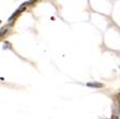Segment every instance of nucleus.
<instances>
[{"label": "nucleus", "instance_id": "obj_1", "mask_svg": "<svg viewBox=\"0 0 120 119\" xmlns=\"http://www.w3.org/2000/svg\"><path fill=\"white\" fill-rule=\"evenodd\" d=\"M87 86L90 87V88H98V89H100V88H103L104 85L102 83H98V82H93V83H87Z\"/></svg>", "mask_w": 120, "mask_h": 119}, {"label": "nucleus", "instance_id": "obj_2", "mask_svg": "<svg viewBox=\"0 0 120 119\" xmlns=\"http://www.w3.org/2000/svg\"><path fill=\"white\" fill-rule=\"evenodd\" d=\"M19 13H20V11H19V10H17V11H16V12H15V13H14V14H13V15H11V17L9 18V23L13 22V19H14V18L16 17L17 15H19Z\"/></svg>", "mask_w": 120, "mask_h": 119}, {"label": "nucleus", "instance_id": "obj_3", "mask_svg": "<svg viewBox=\"0 0 120 119\" xmlns=\"http://www.w3.org/2000/svg\"><path fill=\"white\" fill-rule=\"evenodd\" d=\"M11 50L12 48V46H11V43L10 42H8V41H5L4 42V44H3V50Z\"/></svg>", "mask_w": 120, "mask_h": 119}, {"label": "nucleus", "instance_id": "obj_4", "mask_svg": "<svg viewBox=\"0 0 120 119\" xmlns=\"http://www.w3.org/2000/svg\"><path fill=\"white\" fill-rule=\"evenodd\" d=\"M7 30H8V29H7L5 27H4V28H2V30L0 31V39H1V38H2L3 35H5V32H7Z\"/></svg>", "mask_w": 120, "mask_h": 119}, {"label": "nucleus", "instance_id": "obj_5", "mask_svg": "<svg viewBox=\"0 0 120 119\" xmlns=\"http://www.w3.org/2000/svg\"><path fill=\"white\" fill-rule=\"evenodd\" d=\"M118 102H119V111H120V93L118 94Z\"/></svg>", "mask_w": 120, "mask_h": 119}, {"label": "nucleus", "instance_id": "obj_6", "mask_svg": "<svg viewBox=\"0 0 120 119\" xmlns=\"http://www.w3.org/2000/svg\"><path fill=\"white\" fill-rule=\"evenodd\" d=\"M29 1H37V0H29Z\"/></svg>", "mask_w": 120, "mask_h": 119}, {"label": "nucleus", "instance_id": "obj_7", "mask_svg": "<svg viewBox=\"0 0 120 119\" xmlns=\"http://www.w3.org/2000/svg\"><path fill=\"white\" fill-rule=\"evenodd\" d=\"M0 24H1V20H0Z\"/></svg>", "mask_w": 120, "mask_h": 119}]
</instances>
